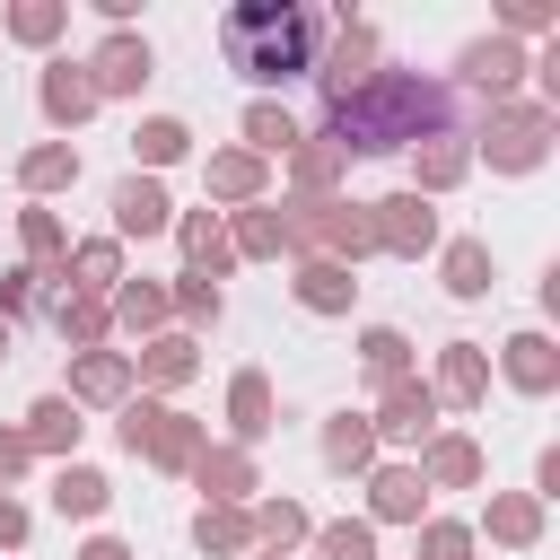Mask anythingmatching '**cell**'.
Instances as JSON below:
<instances>
[{
    "mask_svg": "<svg viewBox=\"0 0 560 560\" xmlns=\"http://www.w3.org/2000/svg\"><path fill=\"white\" fill-rule=\"evenodd\" d=\"M254 560H289V551H254Z\"/></svg>",
    "mask_w": 560,
    "mask_h": 560,
    "instance_id": "53",
    "label": "cell"
},
{
    "mask_svg": "<svg viewBox=\"0 0 560 560\" xmlns=\"http://www.w3.org/2000/svg\"><path fill=\"white\" fill-rule=\"evenodd\" d=\"M52 332H61L70 350H105V341H114V315H105V298L52 289Z\"/></svg>",
    "mask_w": 560,
    "mask_h": 560,
    "instance_id": "32",
    "label": "cell"
},
{
    "mask_svg": "<svg viewBox=\"0 0 560 560\" xmlns=\"http://www.w3.org/2000/svg\"><path fill=\"white\" fill-rule=\"evenodd\" d=\"M315 44H324V18L298 9V0H236L219 18V61L254 88H289V79H315Z\"/></svg>",
    "mask_w": 560,
    "mask_h": 560,
    "instance_id": "2",
    "label": "cell"
},
{
    "mask_svg": "<svg viewBox=\"0 0 560 560\" xmlns=\"http://www.w3.org/2000/svg\"><path fill=\"white\" fill-rule=\"evenodd\" d=\"M9 350H18V324H9V315H0V359H9Z\"/></svg>",
    "mask_w": 560,
    "mask_h": 560,
    "instance_id": "52",
    "label": "cell"
},
{
    "mask_svg": "<svg viewBox=\"0 0 560 560\" xmlns=\"http://www.w3.org/2000/svg\"><path fill=\"white\" fill-rule=\"evenodd\" d=\"M201 184H210V201L254 210V201H262V184H271V166H262L254 149H210V158H201Z\"/></svg>",
    "mask_w": 560,
    "mask_h": 560,
    "instance_id": "23",
    "label": "cell"
},
{
    "mask_svg": "<svg viewBox=\"0 0 560 560\" xmlns=\"http://www.w3.org/2000/svg\"><path fill=\"white\" fill-rule=\"evenodd\" d=\"M88 79H96V96H140V88L158 79V52H149V35L114 26V35L88 52Z\"/></svg>",
    "mask_w": 560,
    "mask_h": 560,
    "instance_id": "9",
    "label": "cell"
},
{
    "mask_svg": "<svg viewBox=\"0 0 560 560\" xmlns=\"http://www.w3.org/2000/svg\"><path fill=\"white\" fill-rule=\"evenodd\" d=\"M324 464H332V472H368V464H376L368 411H332V420H324Z\"/></svg>",
    "mask_w": 560,
    "mask_h": 560,
    "instance_id": "38",
    "label": "cell"
},
{
    "mask_svg": "<svg viewBox=\"0 0 560 560\" xmlns=\"http://www.w3.org/2000/svg\"><path fill=\"white\" fill-rule=\"evenodd\" d=\"M70 560H131V542H122V534H88Z\"/></svg>",
    "mask_w": 560,
    "mask_h": 560,
    "instance_id": "51",
    "label": "cell"
},
{
    "mask_svg": "<svg viewBox=\"0 0 560 560\" xmlns=\"http://www.w3.org/2000/svg\"><path fill=\"white\" fill-rule=\"evenodd\" d=\"M44 499H52V516H79V525H88V516H105V508H114V481H105L96 464H61Z\"/></svg>",
    "mask_w": 560,
    "mask_h": 560,
    "instance_id": "33",
    "label": "cell"
},
{
    "mask_svg": "<svg viewBox=\"0 0 560 560\" xmlns=\"http://www.w3.org/2000/svg\"><path fill=\"white\" fill-rule=\"evenodd\" d=\"M192 551H210V560H254V516L245 508H192Z\"/></svg>",
    "mask_w": 560,
    "mask_h": 560,
    "instance_id": "30",
    "label": "cell"
},
{
    "mask_svg": "<svg viewBox=\"0 0 560 560\" xmlns=\"http://www.w3.org/2000/svg\"><path fill=\"white\" fill-rule=\"evenodd\" d=\"M105 315H114V332H131V341H149V332H166L175 315H166V280H114V298H105Z\"/></svg>",
    "mask_w": 560,
    "mask_h": 560,
    "instance_id": "26",
    "label": "cell"
},
{
    "mask_svg": "<svg viewBox=\"0 0 560 560\" xmlns=\"http://www.w3.org/2000/svg\"><path fill=\"white\" fill-rule=\"evenodd\" d=\"M289 298H298L306 315H350V298H359V271H341V262H315V254H298V271H289Z\"/></svg>",
    "mask_w": 560,
    "mask_h": 560,
    "instance_id": "25",
    "label": "cell"
},
{
    "mask_svg": "<svg viewBox=\"0 0 560 560\" xmlns=\"http://www.w3.org/2000/svg\"><path fill=\"white\" fill-rule=\"evenodd\" d=\"M551 140H560V105H534V96H508V105H490V122H481V158H490L499 175H534V166L551 158Z\"/></svg>",
    "mask_w": 560,
    "mask_h": 560,
    "instance_id": "5",
    "label": "cell"
},
{
    "mask_svg": "<svg viewBox=\"0 0 560 560\" xmlns=\"http://www.w3.org/2000/svg\"><path fill=\"white\" fill-rule=\"evenodd\" d=\"M26 525H35V516H26V499H9V490H0V551H18V542H26Z\"/></svg>",
    "mask_w": 560,
    "mask_h": 560,
    "instance_id": "48",
    "label": "cell"
},
{
    "mask_svg": "<svg viewBox=\"0 0 560 560\" xmlns=\"http://www.w3.org/2000/svg\"><path fill=\"white\" fill-rule=\"evenodd\" d=\"M18 438H26V455H61V464H79L88 420H79V402H70V394H35V402H26V420H18Z\"/></svg>",
    "mask_w": 560,
    "mask_h": 560,
    "instance_id": "15",
    "label": "cell"
},
{
    "mask_svg": "<svg viewBox=\"0 0 560 560\" xmlns=\"http://www.w3.org/2000/svg\"><path fill=\"white\" fill-rule=\"evenodd\" d=\"M18 184H26L35 201H44V192H70V184H79V149H70V140H35V149L18 158Z\"/></svg>",
    "mask_w": 560,
    "mask_h": 560,
    "instance_id": "37",
    "label": "cell"
},
{
    "mask_svg": "<svg viewBox=\"0 0 560 560\" xmlns=\"http://www.w3.org/2000/svg\"><path fill=\"white\" fill-rule=\"evenodd\" d=\"M534 499H560V446L534 455Z\"/></svg>",
    "mask_w": 560,
    "mask_h": 560,
    "instance_id": "50",
    "label": "cell"
},
{
    "mask_svg": "<svg viewBox=\"0 0 560 560\" xmlns=\"http://www.w3.org/2000/svg\"><path fill=\"white\" fill-rule=\"evenodd\" d=\"M175 245H184V271H201V280H228V271H236L228 228H219L210 201H201V210H175Z\"/></svg>",
    "mask_w": 560,
    "mask_h": 560,
    "instance_id": "24",
    "label": "cell"
},
{
    "mask_svg": "<svg viewBox=\"0 0 560 560\" xmlns=\"http://www.w3.org/2000/svg\"><path fill=\"white\" fill-rule=\"evenodd\" d=\"M420 560H472V525L464 516H420Z\"/></svg>",
    "mask_w": 560,
    "mask_h": 560,
    "instance_id": "45",
    "label": "cell"
},
{
    "mask_svg": "<svg viewBox=\"0 0 560 560\" xmlns=\"http://www.w3.org/2000/svg\"><path fill=\"white\" fill-rule=\"evenodd\" d=\"M438 131H455L446 79H429V70H376L359 96L324 105V131L315 140L341 149V158H394V149H420Z\"/></svg>",
    "mask_w": 560,
    "mask_h": 560,
    "instance_id": "1",
    "label": "cell"
},
{
    "mask_svg": "<svg viewBox=\"0 0 560 560\" xmlns=\"http://www.w3.org/2000/svg\"><path fill=\"white\" fill-rule=\"evenodd\" d=\"M368 228H376V254H402V262H420V254H438V210L402 184V192H385V201H368Z\"/></svg>",
    "mask_w": 560,
    "mask_h": 560,
    "instance_id": "7",
    "label": "cell"
},
{
    "mask_svg": "<svg viewBox=\"0 0 560 560\" xmlns=\"http://www.w3.org/2000/svg\"><path fill=\"white\" fill-rule=\"evenodd\" d=\"M26 464H35V455H26V438H18V429H0V490H9Z\"/></svg>",
    "mask_w": 560,
    "mask_h": 560,
    "instance_id": "49",
    "label": "cell"
},
{
    "mask_svg": "<svg viewBox=\"0 0 560 560\" xmlns=\"http://www.w3.org/2000/svg\"><path fill=\"white\" fill-rule=\"evenodd\" d=\"M499 376H508L516 394H534V402L560 394V341H551V332H508V341H499Z\"/></svg>",
    "mask_w": 560,
    "mask_h": 560,
    "instance_id": "19",
    "label": "cell"
},
{
    "mask_svg": "<svg viewBox=\"0 0 560 560\" xmlns=\"http://www.w3.org/2000/svg\"><path fill=\"white\" fill-rule=\"evenodd\" d=\"M114 438H122V455H140V464H158V472H192V455L210 446V429H201L192 411L158 402V394H131L122 420H114Z\"/></svg>",
    "mask_w": 560,
    "mask_h": 560,
    "instance_id": "4",
    "label": "cell"
},
{
    "mask_svg": "<svg viewBox=\"0 0 560 560\" xmlns=\"http://www.w3.org/2000/svg\"><path fill=\"white\" fill-rule=\"evenodd\" d=\"M464 175H472V140H464V131H438V140H420V149H411V192H420V201L455 192Z\"/></svg>",
    "mask_w": 560,
    "mask_h": 560,
    "instance_id": "22",
    "label": "cell"
},
{
    "mask_svg": "<svg viewBox=\"0 0 560 560\" xmlns=\"http://www.w3.org/2000/svg\"><path fill=\"white\" fill-rule=\"evenodd\" d=\"M542 26H560L551 0H508V9H499V35H508V44H516V35H542Z\"/></svg>",
    "mask_w": 560,
    "mask_h": 560,
    "instance_id": "46",
    "label": "cell"
},
{
    "mask_svg": "<svg viewBox=\"0 0 560 560\" xmlns=\"http://www.w3.org/2000/svg\"><path fill=\"white\" fill-rule=\"evenodd\" d=\"M481 534H490L499 551H534V542H542V499H534V490H490Z\"/></svg>",
    "mask_w": 560,
    "mask_h": 560,
    "instance_id": "28",
    "label": "cell"
},
{
    "mask_svg": "<svg viewBox=\"0 0 560 560\" xmlns=\"http://www.w3.org/2000/svg\"><path fill=\"white\" fill-rule=\"evenodd\" d=\"M192 490H201L210 508H254V490H262L254 446H201V455H192Z\"/></svg>",
    "mask_w": 560,
    "mask_h": 560,
    "instance_id": "11",
    "label": "cell"
},
{
    "mask_svg": "<svg viewBox=\"0 0 560 560\" xmlns=\"http://www.w3.org/2000/svg\"><path fill=\"white\" fill-rule=\"evenodd\" d=\"M219 228H228V254H236V262H280V254H289V210H280V201L228 210Z\"/></svg>",
    "mask_w": 560,
    "mask_h": 560,
    "instance_id": "21",
    "label": "cell"
},
{
    "mask_svg": "<svg viewBox=\"0 0 560 560\" xmlns=\"http://www.w3.org/2000/svg\"><path fill=\"white\" fill-rule=\"evenodd\" d=\"M114 280H122V245H114V236H79V245L61 254V289H79V298H114Z\"/></svg>",
    "mask_w": 560,
    "mask_h": 560,
    "instance_id": "29",
    "label": "cell"
},
{
    "mask_svg": "<svg viewBox=\"0 0 560 560\" xmlns=\"http://www.w3.org/2000/svg\"><path fill=\"white\" fill-rule=\"evenodd\" d=\"M455 70H464V79H472L490 105H508V96H516V79H525L534 61H525V44H508V35H481V44H464V61H455Z\"/></svg>",
    "mask_w": 560,
    "mask_h": 560,
    "instance_id": "20",
    "label": "cell"
},
{
    "mask_svg": "<svg viewBox=\"0 0 560 560\" xmlns=\"http://www.w3.org/2000/svg\"><path fill=\"white\" fill-rule=\"evenodd\" d=\"M420 516H429L420 464H368V525H420Z\"/></svg>",
    "mask_w": 560,
    "mask_h": 560,
    "instance_id": "16",
    "label": "cell"
},
{
    "mask_svg": "<svg viewBox=\"0 0 560 560\" xmlns=\"http://www.w3.org/2000/svg\"><path fill=\"white\" fill-rule=\"evenodd\" d=\"M289 210V254H315V262H341L359 271L376 254V228H368V201L350 192H324V201H280Z\"/></svg>",
    "mask_w": 560,
    "mask_h": 560,
    "instance_id": "3",
    "label": "cell"
},
{
    "mask_svg": "<svg viewBox=\"0 0 560 560\" xmlns=\"http://www.w3.org/2000/svg\"><path fill=\"white\" fill-rule=\"evenodd\" d=\"M70 402L79 411H122L131 402V350H70Z\"/></svg>",
    "mask_w": 560,
    "mask_h": 560,
    "instance_id": "10",
    "label": "cell"
},
{
    "mask_svg": "<svg viewBox=\"0 0 560 560\" xmlns=\"http://www.w3.org/2000/svg\"><path fill=\"white\" fill-rule=\"evenodd\" d=\"M35 105H44V122L52 131H79L105 96H96V79H88V61H44V79H35Z\"/></svg>",
    "mask_w": 560,
    "mask_h": 560,
    "instance_id": "12",
    "label": "cell"
},
{
    "mask_svg": "<svg viewBox=\"0 0 560 560\" xmlns=\"http://www.w3.org/2000/svg\"><path fill=\"white\" fill-rule=\"evenodd\" d=\"M438 280H446V298H490L499 262H490L481 236H455V245H438Z\"/></svg>",
    "mask_w": 560,
    "mask_h": 560,
    "instance_id": "31",
    "label": "cell"
},
{
    "mask_svg": "<svg viewBox=\"0 0 560 560\" xmlns=\"http://www.w3.org/2000/svg\"><path fill=\"white\" fill-rule=\"evenodd\" d=\"M18 254H26V271L61 280V254H70V228H61V210H18Z\"/></svg>",
    "mask_w": 560,
    "mask_h": 560,
    "instance_id": "36",
    "label": "cell"
},
{
    "mask_svg": "<svg viewBox=\"0 0 560 560\" xmlns=\"http://www.w3.org/2000/svg\"><path fill=\"white\" fill-rule=\"evenodd\" d=\"M192 149V122H175V114H149L140 131H131V158H140V175H158V166H175Z\"/></svg>",
    "mask_w": 560,
    "mask_h": 560,
    "instance_id": "43",
    "label": "cell"
},
{
    "mask_svg": "<svg viewBox=\"0 0 560 560\" xmlns=\"http://www.w3.org/2000/svg\"><path fill=\"white\" fill-rule=\"evenodd\" d=\"M61 26H70V0H18V9L0 18V35H9V44H26V52L61 44Z\"/></svg>",
    "mask_w": 560,
    "mask_h": 560,
    "instance_id": "40",
    "label": "cell"
},
{
    "mask_svg": "<svg viewBox=\"0 0 560 560\" xmlns=\"http://www.w3.org/2000/svg\"><path fill=\"white\" fill-rule=\"evenodd\" d=\"M245 516H254V551H298V542L315 534V516H306L298 499H254Z\"/></svg>",
    "mask_w": 560,
    "mask_h": 560,
    "instance_id": "39",
    "label": "cell"
},
{
    "mask_svg": "<svg viewBox=\"0 0 560 560\" xmlns=\"http://www.w3.org/2000/svg\"><path fill=\"white\" fill-rule=\"evenodd\" d=\"M271 429H280L271 376H262V368H236V376H228V446H262Z\"/></svg>",
    "mask_w": 560,
    "mask_h": 560,
    "instance_id": "14",
    "label": "cell"
},
{
    "mask_svg": "<svg viewBox=\"0 0 560 560\" xmlns=\"http://www.w3.org/2000/svg\"><path fill=\"white\" fill-rule=\"evenodd\" d=\"M429 394H438V411L455 402V411H472V402H490V350L481 341H446L438 350V376H420Z\"/></svg>",
    "mask_w": 560,
    "mask_h": 560,
    "instance_id": "13",
    "label": "cell"
},
{
    "mask_svg": "<svg viewBox=\"0 0 560 560\" xmlns=\"http://www.w3.org/2000/svg\"><path fill=\"white\" fill-rule=\"evenodd\" d=\"M368 429H376V446H429V438H438V394H429L420 376H402V385L376 394Z\"/></svg>",
    "mask_w": 560,
    "mask_h": 560,
    "instance_id": "8",
    "label": "cell"
},
{
    "mask_svg": "<svg viewBox=\"0 0 560 560\" xmlns=\"http://www.w3.org/2000/svg\"><path fill=\"white\" fill-rule=\"evenodd\" d=\"M35 298H44V271H26V262H9V271H0V315H26Z\"/></svg>",
    "mask_w": 560,
    "mask_h": 560,
    "instance_id": "47",
    "label": "cell"
},
{
    "mask_svg": "<svg viewBox=\"0 0 560 560\" xmlns=\"http://www.w3.org/2000/svg\"><path fill=\"white\" fill-rule=\"evenodd\" d=\"M306 542H315V560H376V525H368V516H332V525H315Z\"/></svg>",
    "mask_w": 560,
    "mask_h": 560,
    "instance_id": "44",
    "label": "cell"
},
{
    "mask_svg": "<svg viewBox=\"0 0 560 560\" xmlns=\"http://www.w3.org/2000/svg\"><path fill=\"white\" fill-rule=\"evenodd\" d=\"M298 140H306V131H298V114H289V105H271V96H254V105H245V140H236V149H254V158L271 166V158H289Z\"/></svg>",
    "mask_w": 560,
    "mask_h": 560,
    "instance_id": "34",
    "label": "cell"
},
{
    "mask_svg": "<svg viewBox=\"0 0 560 560\" xmlns=\"http://www.w3.org/2000/svg\"><path fill=\"white\" fill-rule=\"evenodd\" d=\"M192 376H201V341H192V332H149V341L131 350V385L175 394V385H192Z\"/></svg>",
    "mask_w": 560,
    "mask_h": 560,
    "instance_id": "18",
    "label": "cell"
},
{
    "mask_svg": "<svg viewBox=\"0 0 560 560\" xmlns=\"http://www.w3.org/2000/svg\"><path fill=\"white\" fill-rule=\"evenodd\" d=\"M359 368H368V385L385 394V385H402V376H411V341H402L394 324H368V332H359Z\"/></svg>",
    "mask_w": 560,
    "mask_h": 560,
    "instance_id": "42",
    "label": "cell"
},
{
    "mask_svg": "<svg viewBox=\"0 0 560 560\" xmlns=\"http://www.w3.org/2000/svg\"><path fill=\"white\" fill-rule=\"evenodd\" d=\"M341 175H350V158H341V149H324L315 131L289 149V184H298V201H324V192H341Z\"/></svg>",
    "mask_w": 560,
    "mask_h": 560,
    "instance_id": "35",
    "label": "cell"
},
{
    "mask_svg": "<svg viewBox=\"0 0 560 560\" xmlns=\"http://www.w3.org/2000/svg\"><path fill=\"white\" fill-rule=\"evenodd\" d=\"M105 210H114V245H122V236H166V228H175V201H166L158 175H122Z\"/></svg>",
    "mask_w": 560,
    "mask_h": 560,
    "instance_id": "17",
    "label": "cell"
},
{
    "mask_svg": "<svg viewBox=\"0 0 560 560\" xmlns=\"http://www.w3.org/2000/svg\"><path fill=\"white\" fill-rule=\"evenodd\" d=\"M376 79V26H359L350 9L332 18V44L315 52V88H324V105H341V96H359Z\"/></svg>",
    "mask_w": 560,
    "mask_h": 560,
    "instance_id": "6",
    "label": "cell"
},
{
    "mask_svg": "<svg viewBox=\"0 0 560 560\" xmlns=\"http://www.w3.org/2000/svg\"><path fill=\"white\" fill-rule=\"evenodd\" d=\"M166 315H184V332H210V324L228 315V298H219V280L175 271V280H166Z\"/></svg>",
    "mask_w": 560,
    "mask_h": 560,
    "instance_id": "41",
    "label": "cell"
},
{
    "mask_svg": "<svg viewBox=\"0 0 560 560\" xmlns=\"http://www.w3.org/2000/svg\"><path fill=\"white\" fill-rule=\"evenodd\" d=\"M420 481H429V490H472V481H481V438L438 429V438L420 446Z\"/></svg>",
    "mask_w": 560,
    "mask_h": 560,
    "instance_id": "27",
    "label": "cell"
}]
</instances>
